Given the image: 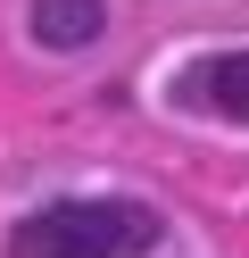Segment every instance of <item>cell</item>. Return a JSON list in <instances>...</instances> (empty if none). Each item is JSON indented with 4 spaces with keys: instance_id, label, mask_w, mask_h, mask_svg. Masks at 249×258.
Returning a JSON list of instances; mask_svg holds the SVG:
<instances>
[{
    "instance_id": "cell-1",
    "label": "cell",
    "mask_w": 249,
    "mask_h": 258,
    "mask_svg": "<svg viewBox=\"0 0 249 258\" xmlns=\"http://www.w3.org/2000/svg\"><path fill=\"white\" fill-rule=\"evenodd\" d=\"M158 241V208L141 200H50L9 225V258H141Z\"/></svg>"
},
{
    "instance_id": "cell-2",
    "label": "cell",
    "mask_w": 249,
    "mask_h": 258,
    "mask_svg": "<svg viewBox=\"0 0 249 258\" xmlns=\"http://www.w3.org/2000/svg\"><path fill=\"white\" fill-rule=\"evenodd\" d=\"M183 108L199 117H224V125H249V50H224V58H191L175 75Z\"/></svg>"
},
{
    "instance_id": "cell-3",
    "label": "cell",
    "mask_w": 249,
    "mask_h": 258,
    "mask_svg": "<svg viewBox=\"0 0 249 258\" xmlns=\"http://www.w3.org/2000/svg\"><path fill=\"white\" fill-rule=\"evenodd\" d=\"M100 25H108L100 0H33V42L42 50H83V42H100Z\"/></svg>"
}]
</instances>
